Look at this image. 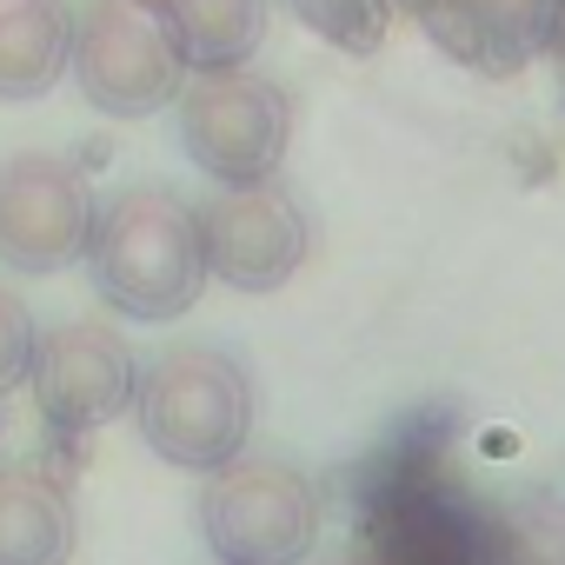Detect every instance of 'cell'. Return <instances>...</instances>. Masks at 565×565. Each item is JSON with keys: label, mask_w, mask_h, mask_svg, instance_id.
<instances>
[{"label": "cell", "mask_w": 565, "mask_h": 565, "mask_svg": "<svg viewBox=\"0 0 565 565\" xmlns=\"http://www.w3.org/2000/svg\"><path fill=\"white\" fill-rule=\"evenodd\" d=\"M87 279L107 313L160 327L200 307L206 294V253L200 213L173 186H127L94 206V233L81 253Z\"/></svg>", "instance_id": "cell-1"}, {"label": "cell", "mask_w": 565, "mask_h": 565, "mask_svg": "<svg viewBox=\"0 0 565 565\" xmlns=\"http://www.w3.org/2000/svg\"><path fill=\"white\" fill-rule=\"evenodd\" d=\"M259 419L253 373L220 347H167L140 360L134 380V426L153 459L173 472H220L246 452Z\"/></svg>", "instance_id": "cell-2"}, {"label": "cell", "mask_w": 565, "mask_h": 565, "mask_svg": "<svg viewBox=\"0 0 565 565\" xmlns=\"http://www.w3.org/2000/svg\"><path fill=\"white\" fill-rule=\"evenodd\" d=\"M327 532L320 486L287 459H226L200 486V539L213 565H307Z\"/></svg>", "instance_id": "cell-3"}, {"label": "cell", "mask_w": 565, "mask_h": 565, "mask_svg": "<svg viewBox=\"0 0 565 565\" xmlns=\"http://www.w3.org/2000/svg\"><path fill=\"white\" fill-rule=\"evenodd\" d=\"M173 114H180V153L213 186L279 180V160L294 147V100L279 81H266L253 67L186 74Z\"/></svg>", "instance_id": "cell-4"}, {"label": "cell", "mask_w": 565, "mask_h": 565, "mask_svg": "<svg viewBox=\"0 0 565 565\" xmlns=\"http://www.w3.org/2000/svg\"><path fill=\"white\" fill-rule=\"evenodd\" d=\"M87 107L107 120H147L186 87V61L160 21L153 0H94L74 21V61Z\"/></svg>", "instance_id": "cell-5"}, {"label": "cell", "mask_w": 565, "mask_h": 565, "mask_svg": "<svg viewBox=\"0 0 565 565\" xmlns=\"http://www.w3.org/2000/svg\"><path fill=\"white\" fill-rule=\"evenodd\" d=\"M134 380H140V360L114 320H61L54 333H41L34 373H28L34 406L61 446H81L100 426H114L134 406Z\"/></svg>", "instance_id": "cell-6"}, {"label": "cell", "mask_w": 565, "mask_h": 565, "mask_svg": "<svg viewBox=\"0 0 565 565\" xmlns=\"http://www.w3.org/2000/svg\"><path fill=\"white\" fill-rule=\"evenodd\" d=\"M94 206L100 200L67 153H8L0 160V266L21 279L81 266Z\"/></svg>", "instance_id": "cell-7"}, {"label": "cell", "mask_w": 565, "mask_h": 565, "mask_svg": "<svg viewBox=\"0 0 565 565\" xmlns=\"http://www.w3.org/2000/svg\"><path fill=\"white\" fill-rule=\"evenodd\" d=\"M193 213H200L206 279H220V287H233V294H279L307 266L313 226H307L300 200L279 180L213 186V200L193 206Z\"/></svg>", "instance_id": "cell-8"}, {"label": "cell", "mask_w": 565, "mask_h": 565, "mask_svg": "<svg viewBox=\"0 0 565 565\" xmlns=\"http://www.w3.org/2000/svg\"><path fill=\"white\" fill-rule=\"evenodd\" d=\"M419 34L466 74L512 81L552 47L558 0H406Z\"/></svg>", "instance_id": "cell-9"}, {"label": "cell", "mask_w": 565, "mask_h": 565, "mask_svg": "<svg viewBox=\"0 0 565 565\" xmlns=\"http://www.w3.org/2000/svg\"><path fill=\"white\" fill-rule=\"evenodd\" d=\"M81 512L61 472L14 466L0 472V565H74Z\"/></svg>", "instance_id": "cell-10"}, {"label": "cell", "mask_w": 565, "mask_h": 565, "mask_svg": "<svg viewBox=\"0 0 565 565\" xmlns=\"http://www.w3.org/2000/svg\"><path fill=\"white\" fill-rule=\"evenodd\" d=\"M74 61L67 0H0V100L28 107L61 87Z\"/></svg>", "instance_id": "cell-11"}, {"label": "cell", "mask_w": 565, "mask_h": 565, "mask_svg": "<svg viewBox=\"0 0 565 565\" xmlns=\"http://www.w3.org/2000/svg\"><path fill=\"white\" fill-rule=\"evenodd\" d=\"M186 74H226L246 67L266 47L273 0H153Z\"/></svg>", "instance_id": "cell-12"}, {"label": "cell", "mask_w": 565, "mask_h": 565, "mask_svg": "<svg viewBox=\"0 0 565 565\" xmlns=\"http://www.w3.org/2000/svg\"><path fill=\"white\" fill-rule=\"evenodd\" d=\"M486 565H565V499H512L486 519Z\"/></svg>", "instance_id": "cell-13"}, {"label": "cell", "mask_w": 565, "mask_h": 565, "mask_svg": "<svg viewBox=\"0 0 565 565\" xmlns=\"http://www.w3.org/2000/svg\"><path fill=\"white\" fill-rule=\"evenodd\" d=\"M399 0H294V14L340 54H380Z\"/></svg>", "instance_id": "cell-14"}, {"label": "cell", "mask_w": 565, "mask_h": 565, "mask_svg": "<svg viewBox=\"0 0 565 565\" xmlns=\"http://www.w3.org/2000/svg\"><path fill=\"white\" fill-rule=\"evenodd\" d=\"M34 347H41V327H34V307L0 287V399H8L14 386H28L34 373Z\"/></svg>", "instance_id": "cell-15"}, {"label": "cell", "mask_w": 565, "mask_h": 565, "mask_svg": "<svg viewBox=\"0 0 565 565\" xmlns=\"http://www.w3.org/2000/svg\"><path fill=\"white\" fill-rule=\"evenodd\" d=\"M552 67H558V100H565V0H558V21H552Z\"/></svg>", "instance_id": "cell-16"}, {"label": "cell", "mask_w": 565, "mask_h": 565, "mask_svg": "<svg viewBox=\"0 0 565 565\" xmlns=\"http://www.w3.org/2000/svg\"><path fill=\"white\" fill-rule=\"evenodd\" d=\"M333 565H380V558H333Z\"/></svg>", "instance_id": "cell-17"}]
</instances>
